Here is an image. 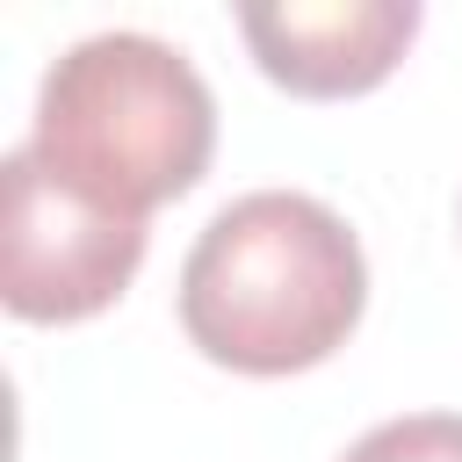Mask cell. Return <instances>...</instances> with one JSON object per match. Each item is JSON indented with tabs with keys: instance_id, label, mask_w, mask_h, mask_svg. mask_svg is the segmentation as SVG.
Masks as SVG:
<instances>
[{
	"instance_id": "cell-1",
	"label": "cell",
	"mask_w": 462,
	"mask_h": 462,
	"mask_svg": "<svg viewBox=\"0 0 462 462\" xmlns=\"http://www.w3.org/2000/svg\"><path fill=\"white\" fill-rule=\"evenodd\" d=\"M368 260L339 209L296 188L224 202L180 260V332L238 375H296L346 346Z\"/></svg>"
},
{
	"instance_id": "cell-2",
	"label": "cell",
	"mask_w": 462,
	"mask_h": 462,
	"mask_svg": "<svg viewBox=\"0 0 462 462\" xmlns=\"http://www.w3.org/2000/svg\"><path fill=\"white\" fill-rule=\"evenodd\" d=\"M29 152L79 195L152 217L202 180L217 152V101L188 51L144 29H101L43 72Z\"/></svg>"
},
{
	"instance_id": "cell-3",
	"label": "cell",
	"mask_w": 462,
	"mask_h": 462,
	"mask_svg": "<svg viewBox=\"0 0 462 462\" xmlns=\"http://www.w3.org/2000/svg\"><path fill=\"white\" fill-rule=\"evenodd\" d=\"M7 217H0V296L22 325H79L108 310L137 260H144V217H123L72 180H58L29 144L7 152Z\"/></svg>"
},
{
	"instance_id": "cell-4",
	"label": "cell",
	"mask_w": 462,
	"mask_h": 462,
	"mask_svg": "<svg viewBox=\"0 0 462 462\" xmlns=\"http://www.w3.org/2000/svg\"><path fill=\"white\" fill-rule=\"evenodd\" d=\"M238 36L253 65L303 94V101H346L390 79L404 43L419 36V0H274L238 7Z\"/></svg>"
},
{
	"instance_id": "cell-5",
	"label": "cell",
	"mask_w": 462,
	"mask_h": 462,
	"mask_svg": "<svg viewBox=\"0 0 462 462\" xmlns=\"http://www.w3.org/2000/svg\"><path fill=\"white\" fill-rule=\"evenodd\" d=\"M339 462H462V411H404V419H383Z\"/></svg>"
}]
</instances>
